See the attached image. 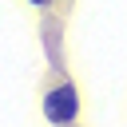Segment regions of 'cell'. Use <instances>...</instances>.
<instances>
[{"mask_svg": "<svg viewBox=\"0 0 127 127\" xmlns=\"http://www.w3.org/2000/svg\"><path fill=\"white\" fill-rule=\"evenodd\" d=\"M36 4H48V0H36Z\"/></svg>", "mask_w": 127, "mask_h": 127, "instance_id": "cell-2", "label": "cell"}, {"mask_svg": "<svg viewBox=\"0 0 127 127\" xmlns=\"http://www.w3.org/2000/svg\"><path fill=\"white\" fill-rule=\"evenodd\" d=\"M75 87L71 83H60V87H52L48 91V99H44V115L52 119V123H67L71 115H75Z\"/></svg>", "mask_w": 127, "mask_h": 127, "instance_id": "cell-1", "label": "cell"}]
</instances>
